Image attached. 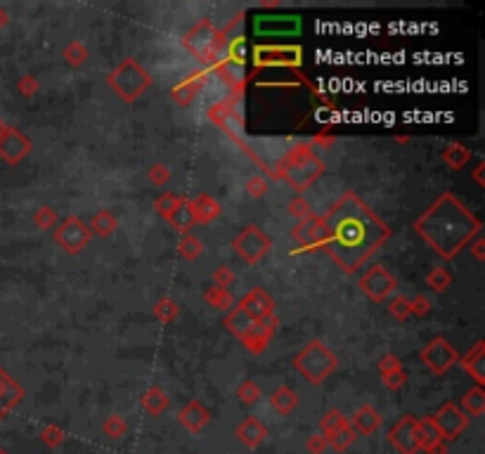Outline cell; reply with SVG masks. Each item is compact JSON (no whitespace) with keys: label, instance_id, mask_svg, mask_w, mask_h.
Here are the masks:
<instances>
[{"label":"cell","instance_id":"cell-6","mask_svg":"<svg viewBox=\"0 0 485 454\" xmlns=\"http://www.w3.org/2000/svg\"><path fill=\"white\" fill-rule=\"evenodd\" d=\"M355 424H357V426H360L362 433H369V430H374V428L379 426V417L374 414V412H372V414H369V412H362V414L357 417V421H355Z\"/></svg>","mask_w":485,"mask_h":454},{"label":"cell","instance_id":"cell-7","mask_svg":"<svg viewBox=\"0 0 485 454\" xmlns=\"http://www.w3.org/2000/svg\"><path fill=\"white\" fill-rule=\"evenodd\" d=\"M0 454H5V452H3V450H0Z\"/></svg>","mask_w":485,"mask_h":454},{"label":"cell","instance_id":"cell-2","mask_svg":"<svg viewBox=\"0 0 485 454\" xmlns=\"http://www.w3.org/2000/svg\"><path fill=\"white\" fill-rule=\"evenodd\" d=\"M253 28H256V33H261V36H293V33L301 31V19L298 17H258L256 24H253Z\"/></svg>","mask_w":485,"mask_h":454},{"label":"cell","instance_id":"cell-4","mask_svg":"<svg viewBox=\"0 0 485 454\" xmlns=\"http://www.w3.org/2000/svg\"><path fill=\"white\" fill-rule=\"evenodd\" d=\"M438 424H441V430L445 435H457L461 428H464V419H461L454 410H443L441 417H438Z\"/></svg>","mask_w":485,"mask_h":454},{"label":"cell","instance_id":"cell-1","mask_svg":"<svg viewBox=\"0 0 485 454\" xmlns=\"http://www.w3.org/2000/svg\"><path fill=\"white\" fill-rule=\"evenodd\" d=\"M327 249L343 268H357L381 244L386 229L365 204L346 197L325 218Z\"/></svg>","mask_w":485,"mask_h":454},{"label":"cell","instance_id":"cell-5","mask_svg":"<svg viewBox=\"0 0 485 454\" xmlns=\"http://www.w3.org/2000/svg\"><path fill=\"white\" fill-rule=\"evenodd\" d=\"M239 435H241V440H244L246 445H258V442L263 440V435H265V428L256 421H246L244 426L239 428Z\"/></svg>","mask_w":485,"mask_h":454},{"label":"cell","instance_id":"cell-3","mask_svg":"<svg viewBox=\"0 0 485 454\" xmlns=\"http://www.w3.org/2000/svg\"><path fill=\"white\" fill-rule=\"evenodd\" d=\"M391 440L395 442L398 447H400L405 454H412L414 450L419 447V442H421V430L414 426V424H409V421H402L400 426H398L393 430V435H391Z\"/></svg>","mask_w":485,"mask_h":454}]
</instances>
